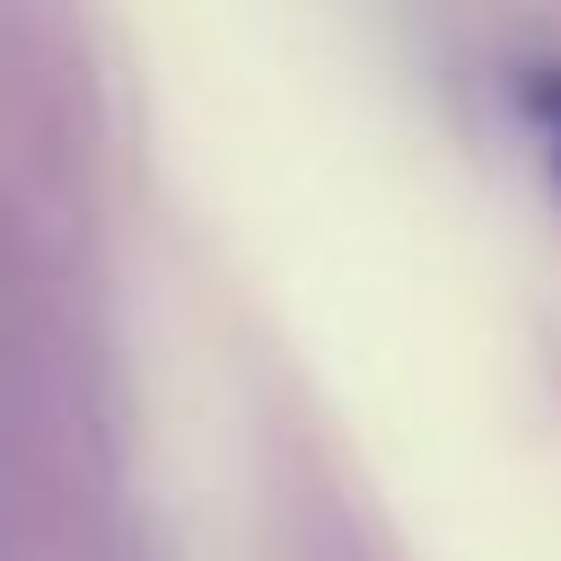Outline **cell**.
<instances>
[{"label":"cell","instance_id":"cell-1","mask_svg":"<svg viewBox=\"0 0 561 561\" xmlns=\"http://www.w3.org/2000/svg\"><path fill=\"white\" fill-rule=\"evenodd\" d=\"M508 105H517V123L535 131L543 167L561 175V61H517V70H508Z\"/></svg>","mask_w":561,"mask_h":561}]
</instances>
